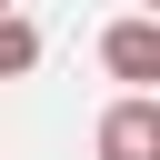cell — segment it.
I'll use <instances>...</instances> for the list:
<instances>
[{
  "label": "cell",
  "instance_id": "obj_1",
  "mask_svg": "<svg viewBox=\"0 0 160 160\" xmlns=\"http://www.w3.org/2000/svg\"><path fill=\"white\" fill-rule=\"evenodd\" d=\"M100 70H110V80H130V90L150 100V90H160V20H150V10L110 20V30H100Z\"/></svg>",
  "mask_w": 160,
  "mask_h": 160
},
{
  "label": "cell",
  "instance_id": "obj_2",
  "mask_svg": "<svg viewBox=\"0 0 160 160\" xmlns=\"http://www.w3.org/2000/svg\"><path fill=\"white\" fill-rule=\"evenodd\" d=\"M90 150H100V160H160V100H140V90H120V100L100 110V130H90Z\"/></svg>",
  "mask_w": 160,
  "mask_h": 160
},
{
  "label": "cell",
  "instance_id": "obj_3",
  "mask_svg": "<svg viewBox=\"0 0 160 160\" xmlns=\"http://www.w3.org/2000/svg\"><path fill=\"white\" fill-rule=\"evenodd\" d=\"M30 60H40V30H30V20H20V10H10V30H0V70H10V80H20V70H30Z\"/></svg>",
  "mask_w": 160,
  "mask_h": 160
},
{
  "label": "cell",
  "instance_id": "obj_4",
  "mask_svg": "<svg viewBox=\"0 0 160 160\" xmlns=\"http://www.w3.org/2000/svg\"><path fill=\"white\" fill-rule=\"evenodd\" d=\"M150 20H160V0H150Z\"/></svg>",
  "mask_w": 160,
  "mask_h": 160
}]
</instances>
